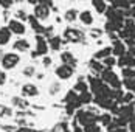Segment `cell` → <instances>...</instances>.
I'll return each instance as SVG.
<instances>
[{"instance_id":"e0dca14e","label":"cell","mask_w":135,"mask_h":132,"mask_svg":"<svg viewBox=\"0 0 135 132\" xmlns=\"http://www.w3.org/2000/svg\"><path fill=\"white\" fill-rule=\"evenodd\" d=\"M61 59H62V64H68V65L75 67L76 65V59L73 58V54L68 51H64L62 54H61Z\"/></svg>"},{"instance_id":"9c48e42d","label":"cell","mask_w":135,"mask_h":132,"mask_svg":"<svg viewBox=\"0 0 135 132\" xmlns=\"http://www.w3.org/2000/svg\"><path fill=\"white\" fill-rule=\"evenodd\" d=\"M64 37L70 42H78L82 39V33H79L78 30H73V28H67L64 33Z\"/></svg>"},{"instance_id":"8fae6325","label":"cell","mask_w":135,"mask_h":132,"mask_svg":"<svg viewBox=\"0 0 135 132\" xmlns=\"http://www.w3.org/2000/svg\"><path fill=\"white\" fill-rule=\"evenodd\" d=\"M8 28L11 30V33H14V34H23L25 33V25L20 20H11Z\"/></svg>"},{"instance_id":"484cf974","label":"cell","mask_w":135,"mask_h":132,"mask_svg":"<svg viewBox=\"0 0 135 132\" xmlns=\"http://www.w3.org/2000/svg\"><path fill=\"white\" fill-rule=\"evenodd\" d=\"M101 129L98 128V124L96 123H92V124H87V126H84V132H99Z\"/></svg>"},{"instance_id":"83f0119b","label":"cell","mask_w":135,"mask_h":132,"mask_svg":"<svg viewBox=\"0 0 135 132\" xmlns=\"http://www.w3.org/2000/svg\"><path fill=\"white\" fill-rule=\"evenodd\" d=\"M127 14H129V17H132V19L135 20V5H132V6H131V10L127 11Z\"/></svg>"},{"instance_id":"e575fe53","label":"cell","mask_w":135,"mask_h":132,"mask_svg":"<svg viewBox=\"0 0 135 132\" xmlns=\"http://www.w3.org/2000/svg\"><path fill=\"white\" fill-rule=\"evenodd\" d=\"M28 2L33 3V5H37V3H39V0H28Z\"/></svg>"},{"instance_id":"3957f363","label":"cell","mask_w":135,"mask_h":132,"mask_svg":"<svg viewBox=\"0 0 135 132\" xmlns=\"http://www.w3.org/2000/svg\"><path fill=\"white\" fill-rule=\"evenodd\" d=\"M127 53V44L124 42L123 39H115L112 42V54L113 56H117V58H120L123 54H126Z\"/></svg>"},{"instance_id":"2e32d148","label":"cell","mask_w":135,"mask_h":132,"mask_svg":"<svg viewBox=\"0 0 135 132\" xmlns=\"http://www.w3.org/2000/svg\"><path fill=\"white\" fill-rule=\"evenodd\" d=\"M89 65H90V68H92V72H93V73H101V72L106 68V67H104V64H103L99 59H92Z\"/></svg>"},{"instance_id":"8d00e7d4","label":"cell","mask_w":135,"mask_h":132,"mask_svg":"<svg viewBox=\"0 0 135 132\" xmlns=\"http://www.w3.org/2000/svg\"><path fill=\"white\" fill-rule=\"evenodd\" d=\"M106 2H107V3H112V2H113V0H106Z\"/></svg>"},{"instance_id":"cb8c5ba5","label":"cell","mask_w":135,"mask_h":132,"mask_svg":"<svg viewBox=\"0 0 135 132\" xmlns=\"http://www.w3.org/2000/svg\"><path fill=\"white\" fill-rule=\"evenodd\" d=\"M75 90L76 92H79V93H82V92H87L89 90V86H87V82H84V81H78L76 82V86H75Z\"/></svg>"},{"instance_id":"5b68a950","label":"cell","mask_w":135,"mask_h":132,"mask_svg":"<svg viewBox=\"0 0 135 132\" xmlns=\"http://www.w3.org/2000/svg\"><path fill=\"white\" fill-rule=\"evenodd\" d=\"M56 76L61 79H68L73 76V67L68 64H62L56 68Z\"/></svg>"},{"instance_id":"4316f807","label":"cell","mask_w":135,"mask_h":132,"mask_svg":"<svg viewBox=\"0 0 135 132\" xmlns=\"http://www.w3.org/2000/svg\"><path fill=\"white\" fill-rule=\"evenodd\" d=\"M13 3H14V0H0V5H2L3 8H9Z\"/></svg>"},{"instance_id":"9a60e30c","label":"cell","mask_w":135,"mask_h":132,"mask_svg":"<svg viewBox=\"0 0 135 132\" xmlns=\"http://www.w3.org/2000/svg\"><path fill=\"white\" fill-rule=\"evenodd\" d=\"M22 93H23L25 96H36V95H37V87H36L34 84H25V86L22 87Z\"/></svg>"},{"instance_id":"d590c367","label":"cell","mask_w":135,"mask_h":132,"mask_svg":"<svg viewBox=\"0 0 135 132\" xmlns=\"http://www.w3.org/2000/svg\"><path fill=\"white\" fill-rule=\"evenodd\" d=\"M3 79H5V76H3V75H0V86L3 84Z\"/></svg>"},{"instance_id":"4fadbf2b","label":"cell","mask_w":135,"mask_h":132,"mask_svg":"<svg viewBox=\"0 0 135 132\" xmlns=\"http://www.w3.org/2000/svg\"><path fill=\"white\" fill-rule=\"evenodd\" d=\"M110 5L117 6L118 10H123V11H129L131 6H132V2H131V0H113Z\"/></svg>"},{"instance_id":"52a82bcc","label":"cell","mask_w":135,"mask_h":132,"mask_svg":"<svg viewBox=\"0 0 135 132\" xmlns=\"http://www.w3.org/2000/svg\"><path fill=\"white\" fill-rule=\"evenodd\" d=\"M34 16L39 19V20H45L50 17V6H45V5H41L37 3L36 8H34Z\"/></svg>"},{"instance_id":"d4e9b609","label":"cell","mask_w":135,"mask_h":132,"mask_svg":"<svg viewBox=\"0 0 135 132\" xmlns=\"http://www.w3.org/2000/svg\"><path fill=\"white\" fill-rule=\"evenodd\" d=\"M78 16H79V14L76 13V10H68L67 13H65V19H67L68 22H73Z\"/></svg>"},{"instance_id":"6da1fadb","label":"cell","mask_w":135,"mask_h":132,"mask_svg":"<svg viewBox=\"0 0 135 132\" xmlns=\"http://www.w3.org/2000/svg\"><path fill=\"white\" fill-rule=\"evenodd\" d=\"M99 78L103 79L107 86H110L112 89H121L123 86V81L120 79V76L113 72V68H104L101 73H99Z\"/></svg>"},{"instance_id":"f546056e","label":"cell","mask_w":135,"mask_h":132,"mask_svg":"<svg viewBox=\"0 0 135 132\" xmlns=\"http://www.w3.org/2000/svg\"><path fill=\"white\" fill-rule=\"evenodd\" d=\"M39 3H41V5H45V6H51V5H53L51 0H39Z\"/></svg>"},{"instance_id":"44dd1931","label":"cell","mask_w":135,"mask_h":132,"mask_svg":"<svg viewBox=\"0 0 135 132\" xmlns=\"http://www.w3.org/2000/svg\"><path fill=\"white\" fill-rule=\"evenodd\" d=\"M123 86L126 87L127 92H134L135 93V76L134 78H124L123 79Z\"/></svg>"},{"instance_id":"f1b7e54d","label":"cell","mask_w":135,"mask_h":132,"mask_svg":"<svg viewBox=\"0 0 135 132\" xmlns=\"http://www.w3.org/2000/svg\"><path fill=\"white\" fill-rule=\"evenodd\" d=\"M90 36H92V37H99V36H101V30H92Z\"/></svg>"},{"instance_id":"ba28073f","label":"cell","mask_w":135,"mask_h":132,"mask_svg":"<svg viewBox=\"0 0 135 132\" xmlns=\"http://www.w3.org/2000/svg\"><path fill=\"white\" fill-rule=\"evenodd\" d=\"M78 19L81 20V23H84V25H92L95 22L93 13L90 10H82L81 13H79V16H78Z\"/></svg>"},{"instance_id":"277c9868","label":"cell","mask_w":135,"mask_h":132,"mask_svg":"<svg viewBox=\"0 0 135 132\" xmlns=\"http://www.w3.org/2000/svg\"><path fill=\"white\" fill-rule=\"evenodd\" d=\"M19 61H20V58H19L16 53H8V54L3 56V59H2V65L5 67L6 70H9V68H13V67L17 65Z\"/></svg>"},{"instance_id":"7402d4cb","label":"cell","mask_w":135,"mask_h":132,"mask_svg":"<svg viewBox=\"0 0 135 132\" xmlns=\"http://www.w3.org/2000/svg\"><path fill=\"white\" fill-rule=\"evenodd\" d=\"M98 121H99L103 126H109V124L113 121V115H112V114H109V112H106V114H103V115H99V117H98Z\"/></svg>"},{"instance_id":"30bf717a","label":"cell","mask_w":135,"mask_h":132,"mask_svg":"<svg viewBox=\"0 0 135 132\" xmlns=\"http://www.w3.org/2000/svg\"><path fill=\"white\" fill-rule=\"evenodd\" d=\"M36 42H37V45H36L37 54H45V53L48 51V42L44 39V36L37 34V36H36Z\"/></svg>"},{"instance_id":"1f68e13d","label":"cell","mask_w":135,"mask_h":132,"mask_svg":"<svg viewBox=\"0 0 135 132\" xmlns=\"http://www.w3.org/2000/svg\"><path fill=\"white\" fill-rule=\"evenodd\" d=\"M50 64H51V59L50 58H45L44 59V65H50Z\"/></svg>"},{"instance_id":"7a4b0ae2","label":"cell","mask_w":135,"mask_h":132,"mask_svg":"<svg viewBox=\"0 0 135 132\" xmlns=\"http://www.w3.org/2000/svg\"><path fill=\"white\" fill-rule=\"evenodd\" d=\"M76 121L82 124V126H87V124H92L98 121V115H95L92 110H78L76 114Z\"/></svg>"},{"instance_id":"d6a6232c","label":"cell","mask_w":135,"mask_h":132,"mask_svg":"<svg viewBox=\"0 0 135 132\" xmlns=\"http://www.w3.org/2000/svg\"><path fill=\"white\" fill-rule=\"evenodd\" d=\"M113 132H129V131H127L126 128H117V129H115Z\"/></svg>"},{"instance_id":"d6986e66","label":"cell","mask_w":135,"mask_h":132,"mask_svg":"<svg viewBox=\"0 0 135 132\" xmlns=\"http://www.w3.org/2000/svg\"><path fill=\"white\" fill-rule=\"evenodd\" d=\"M93 100H95L93 93H90L89 90L79 93V101H81V104H89V103H92Z\"/></svg>"},{"instance_id":"8992f818","label":"cell","mask_w":135,"mask_h":132,"mask_svg":"<svg viewBox=\"0 0 135 132\" xmlns=\"http://www.w3.org/2000/svg\"><path fill=\"white\" fill-rule=\"evenodd\" d=\"M118 65L121 68L123 67H132V68H135V56L127 51L126 54H123V56L118 58Z\"/></svg>"},{"instance_id":"5bb4252c","label":"cell","mask_w":135,"mask_h":132,"mask_svg":"<svg viewBox=\"0 0 135 132\" xmlns=\"http://www.w3.org/2000/svg\"><path fill=\"white\" fill-rule=\"evenodd\" d=\"M112 54V45L110 47H103L99 51H96L95 53V59H99V61H103V59H106L107 56H110Z\"/></svg>"},{"instance_id":"836d02e7","label":"cell","mask_w":135,"mask_h":132,"mask_svg":"<svg viewBox=\"0 0 135 132\" xmlns=\"http://www.w3.org/2000/svg\"><path fill=\"white\" fill-rule=\"evenodd\" d=\"M19 132H37V131H34V129H28V128H23V129H20Z\"/></svg>"},{"instance_id":"4dcf8cb0","label":"cell","mask_w":135,"mask_h":132,"mask_svg":"<svg viewBox=\"0 0 135 132\" xmlns=\"http://www.w3.org/2000/svg\"><path fill=\"white\" fill-rule=\"evenodd\" d=\"M33 72H34V68H33V67H28L27 70H25V72H23V73H25V75H28V76H30V75H33Z\"/></svg>"},{"instance_id":"7c38bea8","label":"cell","mask_w":135,"mask_h":132,"mask_svg":"<svg viewBox=\"0 0 135 132\" xmlns=\"http://www.w3.org/2000/svg\"><path fill=\"white\" fill-rule=\"evenodd\" d=\"M92 2V6L98 14H104L107 10V2L106 0H90Z\"/></svg>"},{"instance_id":"ffe728a7","label":"cell","mask_w":135,"mask_h":132,"mask_svg":"<svg viewBox=\"0 0 135 132\" xmlns=\"http://www.w3.org/2000/svg\"><path fill=\"white\" fill-rule=\"evenodd\" d=\"M14 48L19 50V51H27L28 48H30V44H28V40H25V39H19V40L14 42Z\"/></svg>"},{"instance_id":"ac0fdd59","label":"cell","mask_w":135,"mask_h":132,"mask_svg":"<svg viewBox=\"0 0 135 132\" xmlns=\"http://www.w3.org/2000/svg\"><path fill=\"white\" fill-rule=\"evenodd\" d=\"M9 37H11V30L9 28H0V45L8 44Z\"/></svg>"},{"instance_id":"603a6c76","label":"cell","mask_w":135,"mask_h":132,"mask_svg":"<svg viewBox=\"0 0 135 132\" xmlns=\"http://www.w3.org/2000/svg\"><path fill=\"white\" fill-rule=\"evenodd\" d=\"M61 42H62V39L59 36H53L51 39L48 40V45H50L51 50H59L61 48Z\"/></svg>"}]
</instances>
